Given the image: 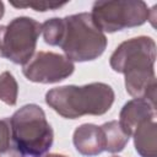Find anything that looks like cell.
<instances>
[{"instance_id":"cell-1","label":"cell","mask_w":157,"mask_h":157,"mask_svg":"<svg viewBox=\"0 0 157 157\" xmlns=\"http://www.w3.org/2000/svg\"><path fill=\"white\" fill-rule=\"evenodd\" d=\"M113 88L103 82H92L85 86H61L45 93V103L59 115L66 119H77L83 115H102L114 103Z\"/></svg>"},{"instance_id":"cell-2","label":"cell","mask_w":157,"mask_h":157,"mask_svg":"<svg viewBox=\"0 0 157 157\" xmlns=\"http://www.w3.org/2000/svg\"><path fill=\"white\" fill-rule=\"evenodd\" d=\"M107 43L105 34L96 26L91 13L81 12L63 18V33L58 47L72 63L97 59L104 53Z\"/></svg>"},{"instance_id":"cell-3","label":"cell","mask_w":157,"mask_h":157,"mask_svg":"<svg viewBox=\"0 0 157 157\" xmlns=\"http://www.w3.org/2000/svg\"><path fill=\"white\" fill-rule=\"evenodd\" d=\"M15 147L22 155L42 156L54 140V132L44 110L37 104H26L9 119Z\"/></svg>"},{"instance_id":"cell-4","label":"cell","mask_w":157,"mask_h":157,"mask_svg":"<svg viewBox=\"0 0 157 157\" xmlns=\"http://www.w3.org/2000/svg\"><path fill=\"white\" fill-rule=\"evenodd\" d=\"M96 26L104 33L137 27L148 21L150 9L140 0L96 1L91 12Z\"/></svg>"},{"instance_id":"cell-5","label":"cell","mask_w":157,"mask_h":157,"mask_svg":"<svg viewBox=\"0 0 157 157\" xmlns=\"http://www.w3.org/2000/svg\"><path fill=\"white\" fill-rule=\"evenodd\" d=\"M42 25L34 18L21 16L7 26H0V56L25 65L34 54Z\"/></svg>"},{"instance_id":"cell-6","label":"cell","mask_w":157,"mask_h":157,"mask_svg":"<svg viewBox=\"0 0 157 157\" xmlns=\"http://www.w3.org/2000/svg\"><path fill=\"white\" fill-rule=\"evenodd\" d=\"M156 43L151 37L140 36L123 42L110 55V66L115 72L129 74L155 69Z\"/></svg>"},{"instance_id":"cell-7","label":"cell","mask_w":157,"mask_h":157,"mask_svg":"<svg viewBox=\"0 0 157 157\" xmlns=\"http://www.w3.org/2000/svg\"><path fill=\"white\" fill-rule=\"evenodd\" d=\"M75 65L65 55L53 52H38L23 65L27 80L37 83H55L69 77Z\"/></svg>"},{"instance_id":"cell-8","label":"cell","mask_w":157,"mask_h":157,"mask_svg":"<svg viewBox=\"0 0 157 157\" xmlns=\"http://www.w3.org/2000/svg\"><path fill=\"white\" fill-rule=\"evenodd\" d=\"M155 118L156 105L151 104L146 99L134 98L124 104L119 115V124L129 136H132L134 131L142 123L155 120Z\"/></svg>"},{"instance_id":"cell-9","label":"cell","mask_w":157,"mask_h":157,"mask_svg":"<svg viewBox=\"0 0 157 157\" xmlns=\"http://www.w3.org/2000/svg\"><path fill=\"white\" fill-rule=\"evenodd\" d=\"M72 142L77 152L83 156H97L105 151L104 135L101 126L94 124H82L75 131Z\"/></svg>"},{"instance_id":"cell-10","label":"cell","mask_w":157,"mask_h":157,"mask_svg":"<svg viewBox=\"0 0 157 157\" xmlns=\"http://www.w3.org/2000/svg\"><path fill=\"white\" fill-rule=\"evenodd\" d=\"M134 144L141 157H157V130L156 121L142 123L132 134Z\"/></svg>"},{"instance_id":"cell-11","label":"cell","mask_w":157,"mask_h":157,"mask_svg":"<svg viewBox=\"0 0 157 157\" xmlns=\"http://www.w3.org/2000/svg\"><path fill=\"white\" fill-rule=\"evenodd\" d=\"M101 129L104 135L105 151L117 153L124 150L125 145L129 142L130 136L121 129L118 120H112L101 125Z\"/></svg>"},{"instance_id":"cell-12","label":"cell","mask_w":157,"mask_h":157,"mask_svg":"<svg viewBox=\"0 0 157 157\" xmlns=\"http://www.w3.org/2000/svg\"><path fill=\"white\" fill-rule=\"evenodd\" d=\"M18 86L13 75L9 71H4L0 75V101L7 105H15L17 102Z\"/></svg>"},{"instance_id":"cell-13","label":"cell","mask_w":157,"mask_h":157,"mask_svg":"<svg viewBox=\"0 0 157 157\" xmlns=\"http://www.w3.org/2000/svg\"><path fill=\"white\" fill-rule=\"evenodd\" d=\"M10 4L15 7H31L34 11H49L56 10L66 5V2H55V1H10Z\"/></svg>"},{"instance_id":"cell-14","label":"cell","mask_w":157,"mask_h":157,"mask_svg":"<svg viewBox=\"0 0 157 157\" xmlns=\"http://www.w3.org/2000/svg\"><path fill=\"white\" fill-rule=\"evenodd\" d=\"M11 140V130L9 119H0V153L7 151Z\"/></svg>"},{"instance_id":"cell-15","label":"cell","mask_w":157,"mask_h":157,"mask_svg":"<svg viewBox=\"0 0 157 157\" xmlns=\"http://www.w3.org/2000/svg\"><path fill=\"white\" fill-rule=\"evenodd\" d=\"M0 157H23V155L16 147H10L7 151L0 153Z\"/></svg>"},{"instance_id":"cell-16","label":"cell","mask_w":157,"mask_h":157,"mask_svg":"<svg viewBox=\"0 0 157 157\" xmlns=\"http://www.w3.org/2000/svg\"><path fill=\"white\" fill-rule=\"evenodd\" d=\"M43 157H66V156L59 155V153H48V155H45V156H43Z\"/></svg>"},{"instance_id":"cell-17","label":"cell","mask_w":157,"mask_h":157,"mask_svg":"<svg viewBox=\"0 0 157 157\" xmlns=\"http://www.w3.org/2000/svg\"><path fill=\"white\" fill-rule=\"evenodd\" d=\"M4 12H5V7H4V2L0 1V18L4 16Z\"/></svg>"},{"instance_id":"cell-18","label":"cell","mask_w":157,"mask_h":157,"mask_svg":"<svg viewBox=\"0 0 157 157\" xmlns=\"http://www.w3.org/2000/svg\"><path fill=\"white\" fill-rule=\"evenodd\" d=\"M113 157H118V156H113Z\"/></svg>"}]
</instances>
